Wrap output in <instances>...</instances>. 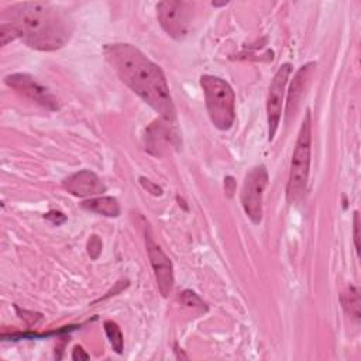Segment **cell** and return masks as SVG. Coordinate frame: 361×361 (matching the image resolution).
<instances>
[{
  "instance_id": "cell-1",
  "label": "cell",
  "mask_w": 361,
  "mask_h": 361,
  "mask_svg": "<svg viewBox=\"0 0 361 361\" xmlns=\"http://www.w3.org/2000/svg\"><path fill=\"white\" fill-rule=\"evenodd\" d=\"M104 56L135 94L151 106L161 118L173 123L175 106L162 69L130 44H110L104 47Z\"/></svg>"
},
{
  "instance_id": "cell-5",
  "label": "cell",
  "mask_w": 361,
  "mask_h": 361,
  "mask_svg": "<svg viewBox=\"0 0 361 361\" xmlns=\"http://www.w3.org/2000/svg\"><path fill=\"white\" fill-rule=\"evenodd\" d=\"M193 4L188 1H159L157 4V17L165 32L175 38L183 39L190 30L193 18Z\"/></svg>"
},
{
  "instance_id": "cell-9",
  "label": "cell",
  "mask_w": 361,
  "mask_h": 361,
  "mask_svg": "<svg viewBox=\"0 0 361 361\" xmlns=\"http://www.w3.org/2000/svg\"><path fill=\"white\" fill-rule=\"evenodd\" d=\"M4 82L7 86L23 93L24 96L37 102L41 106H44L49 110L58 109V102H56L55 96L45 86L38 83L34 78H31L27 73L8 75V76H6Z\"/></svg>"
},
{
  "instance_id": "cell-20",
  "label": "cell",
  "mask_w": 361,
  "mask_h": 361,
  "mask_svg": "<svg viewBox=\"0 0 361 361\" xmlns=\"http://www.w3.org/2000/svg\"><path fill=\"white\" fill-rule=\"evenodd\" d=\"M89 354L85 353V350L80 345H76L72 353V360H89Z\"/></svg>"
},
{
  "instance_id": "cell-18",
  "label": "cell",
  "mask_w": 361,
  "mask_h": 361,
  "mask_svg": "<svg viewBox=\"0 0 361 361\" xmlns=\"http://www.w3.org/2000/svg\"><path fill=\"white\" fill-rule=\"evenodd\" d=\"M354 243H355V250L357 254L360 252V217L358 212H354Z\"/></svg>"
},
{
  "instance_id": "cell-12",
  "label": "cell",
  "mask_w": 361,
  "mask_h": 361,
  "mask_svg": "<svg viewBox=\"0 0 361 361\" xmlns=\"http://www.w3.org/2000/svg\"><path fill=\"white\" fill-rule=\"evenodd\" d=\"M82 207L106 217H117L120 214V204L117 199L111 196H93L89 200H85Z\"/></svg>"
},
{
  "instance_id": "cell-10",
  "label": "cell",
  "mask_w": 361,
  "mask_h": 361,
  "mask_svg": "<svg viewBox=\"0 0 361 361\" xmlns=\"http://www.w3.org/2000/svg\"><path fill=\"white\" fill-rule=\"evenodd\" d=\"M62 186L71 195L78 197L99 196L106 190L102 179L92 171H79L63 179Z\"/></svg>"
},
{
  "instance_id": "cell-14",
  "label": "cell",
  "mask_w": 361,
  "mask_h": 361,
  "mask_svg": "<svg viewBox=\"0 0 361 361\" xmlns=\"http://www.w3.org/2000/svg\"><path fill=\"white\" fill-rule=\"evenodd\" d=\"M103 326H104V331L107 334V338H109L113 350L117 354H121L124 343H123V334H121V330H120L118 324L113 320H106Z\"/></svg>"
},
{
  "instance_id": "cell-8",
  "label": "cell",
  "mask_w": 361,
  "mask_h": 361,
  "mask_svg": "<svg viewBox=\"0 0 361 361\" xmlns=\"http://www.w3.org/2000/svg\"><path fill=\"white\" fill-rule=\"evenodd\" d=\"M145 247L148 252V258L155 275V281L162 296H168L173 288V268L168 255L162 251V248L155 243L149 231H145Z\"/></svg>"
},
{
  "instance_id": "cell-15",
  "label": "cell",
  "mask_w": 361,
  "mask_h": 361,
  "mask_svg": "<svg viewBox=\"0 0 361 361\" xmlns=\"http://www.w3.org/2000/svg\"><path fill=\"white\" fill-rule=\"evenodd\" d=\"M0 37H1V45H7L10 41L18 38L16 30L10 24H7V23H1Z\"/></svg>"
},
{
  "instance_id": "cell-19",
  "label": "cell",
  "mask_w": 361,
  "mask_h": 361,
  "mask_svg": "<svg viewBox=\"0 0 361 361\" xmlns=\"http://www.w3.org/2000/svg\"><path fill=\"white\" fill-rule=\"evenodd\" d=\"M140 179H141V185H142L148 192H151L152 195H161V193H162V189H161L158 185L152 183L149 179H145V178H140Z\"/></svg>"
},
{
  "instance_id": "cell-7",
  "label": "cell",
  "mask_w": 361,
  "mask_h": 361,
  "mask_svg": "<svg viewBox=\"0 0 361 361\" xmlns=\"http://www.w3.org/2000/svg\"><path fill=\"white\" fill-rule=\"evenodd\" d=\"M292 72L290 63H283L278 68L275 72L268 96H267V123H268V140L272 141L278 126L281 123L282 117V106H283V94H285V87L289 79V75Z\"/></svg>"
},
{
  "instance_id": "cell-6",
  "label": "cell",
  "mask_w": 361,
  "mask_h": 361,
  "mask_svg": "<svg viewBox=\"0 0 361 361\" xmlns=\"http://www.w3.org/2000/svg\"><path fill=\"white\" fill-rule=\"evenodd\" d=\"M268 183V172L264 165L254 166L244 179L241 189V204L252 223L262 219V195Z\"/></svg>"
},
{
  "instance_id": "cell-4",
  "label": "cell",
  "mask_w": 361,
  "mask_h": 361,
  "mask_svg": "<svg viewBox=\"0 0 361 361\" xmlns=\"http://www.w3.org/2000/svg\"><path fill=\"white\" fill-rule=\"evenodd\" d=\"M310 149H312V121L310 111L307 110L295 144V149L292 154L289 179L286 186V199L289 203L299 202L306 190L307 179H309V168H310Z\"/></svg>"
},
{
  "instance_id": "cell-3",
  "label": "cell",
  "mask_w": 361,
  "mask_h": 361,
  "mask_svg": "<svg viewBox=\"0 0 361 361\" xmlns=\"http://www.w3.org/2000/svg\"><path fill=\"white\" fill-rule=\"evenodd\" d=\"M200 86L204 93L207 114L214 127L221 131L231 128L235 120V96L231 86L213 75H202Z\"/></svg>"
},
{
  "instance_id": "cell-17",
  "label": "cell",
  "mask_w": 361,
  "mask_h": 361,
  "mask_svg": "<svg viewBox=\"0 0 361 361\" xmlns=\"http://www.w3.org/2000/svg\"><path fill=\"white\" fill-rule=\"evenodd\" d=\"M87 252L90 255V258L96 259L99 257V254L102 252V241L99 240L97 235H92L87 241Z\"/></svg>"
},
{
  "instance_id": "cell-2",
  "label": "cell",
  "mask_w": 361,
  "mask_h": 361,
  "mask_svg": "<svg viewBox=\"0 0 361 361\" xmlns=\"http://www.w3.org/2000/svg\"><path fill=\"white\" fill-rule=\"evenodd\" d=\"M3 17L20 39L30 48L38 51H56L62 48L72 35L69 16L42 1H23L11 4Z\"/></svg>"
},
{
  "instance_id": "cell-13",
  "label": "cell",
  "mask_w": 361,
  "mask_h": 361,
  "mask_svg": "<svg viewBox=\"0 0 361 361\" xmlns=\"http://www.w3.org/2000/svg\"><path fill=\"white\" fill-rule=\"evenodd\" d=\"M341 305L345 313L354 320L358 322L361 317V302H360V292L355 286H347V289L341 293Z\"/></svg>"
},
{
  "instance_id": "cell-11",
  "label": "cell",
  "mask_w": 361,
  "mask_h": 361,
  "mask_svg": "<svg viewBox=\"0 0 361 361\" xmlns=\"http://www.w3.org/2000/svg\"><path fill=\"white\" fill-rule=\"evenodd\" d=\"M313 65H314L313 62H309V63L300 66L298 69V72L295 73V76H293V80H292V85H290L289 93H288L286 109H285L286 120H289L290 116L295 114V111L299 107V103H300V100L303 97V93H305L306 85L309 82V76H310V71H312Z\"/></svg>"
},
{
  "instance_id": "cell-16",
  "label": "cell",
  "mask_w": 361,
  "mask_h": 361,
  "mask_svg": "<svg viewBox=\"0 0 361 361\" xmlns=\"http://www.w3.org/2000/svg\"><path fill=\"white\" fill-rule=\"evenodd\" d=\"M182 300H183V303L185 305H188V306H190V307H199V309H203L204 306V303L200 300V298L195 293V292H192V290H185L183 293H182Z\"/></svg>"
}]
</instances>
